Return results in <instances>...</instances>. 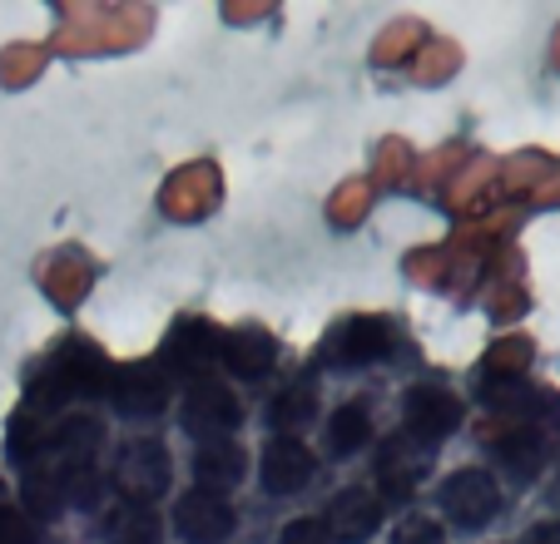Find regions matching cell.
Returning a JSON list of instances; mask_svg holds the SVG:
<instances>
[{
	"instance_id": "12",
	"label": "cell",
	"mask_w": 560,
	"mask_h": 544,
	"mask_svg": "<svg viewBox=\"0 0 560 544\" xmlns=\"http://www.w3.org/2000/svg\"><path fill=\"white\" fill-rule=\"evenodd\" d=\"M273 356H278L273 336H268L264 327H244V332L223 336V356H219V362L238 381H258V377H268V371H273Z\"/></svg>"
},
{
	"instance_id": "18",
	"label": "cell",
	"mask_w": 560,
	"mask_h": 544,
	"mask_svg": "<svg viewBox=\"0 0 560 544\" xmlns=\"http://www.w3.org/2000/svg\"><path fill=\"white\" fill-rule=\"evenodd\" d=\"M60 510H65V490H60V475H31V481H25V515H31V520H60Z\"/></svg>"
},
{
	"instance_id": "6",
	"label": "cell",
	"mask_w": 560,
	"mask_h": 544,
	"mask_svg": "<svg viewBox=\"0 0 560 544\" xmlns=\"http://www.w3.org/2000/svg\"><path fill=\"white\" fill-rule=\"evenodd\" d=\"M238 524L233 505L223 495H209V490H189L174 510V530L184 534V544H223Z\"/></svg>"
},
{
	"instance_id": "16",
	"label": "cell",
	"mask_w": 560,
	"mask_h": 544,
	"mask_svg": "<svg viewBox=\"0 0 560 544\" xmlns=\"http://www.w3.org/2000/svg\"><path fill=\"white\" fill-rule=\"evenodd\" d=\"M5 450H11L15 465H31L35 456H40L45 446H50V430H45V421H35V411H21V416L11 421V430H5Z\"/></svg>"
},
{
	"instance_id": "5",
	"label": "cell",
	"mask_w": 560,
	"mask_h": 544,
	"mask_svg": "<svg viewBox=\"0 0 560 544\" xmlns=\"http://www.w3.org/2000/svg\"><path fill=\"white\" fill-rule=\"evenodd\" d=\"M109 397H115V411L129 421H154L159 411L170 406V377L164 367H125L109 381Z\"/></svg>"
},
{
	"instance_id": "7",
	"label": "cell",
	"mask_w": 560,
	"mask_h": 544,
	"mask_svg": "<svg viewBox=\"0 0 560 544\" xmlns=\"http://www.w3.org/2000/svg\"><path fill=\"white\" fill-rule=\"evenodd\" d=\"M238 421H244V406H238V397H233L229 387H219V381H194L189 387V401H184V426H189L194 436L219 440V436H229Z\"/></svg>"
},
{
	"instance_id": "2",
	"label": "cell",
	"mask_w": 560,
	"mask_h": 544,
	"mask_svg": "<svg viewBox=\"0 0 560 544\" xmlns=\"http://www.w3.org/2000/svg\"><path fill=\"white\" fill-rule=\"evenodd\" d=\"M219 356H223V332L213 322H203V317H189V322H179V327H174V336L164 342L159 367H164V377L199 381L203 371L219 362Z\"/></svg>"
},
{
	"instance_id": "9",
	"label": "cell",
	"mask_w": 560,
	"mask_h": 544,
	"mask_svg": "<svg viewBox=\"0 0 560 544\" xmlns=\"http://www.w3.org/2000/svg\"><path fill=\"white\" fill-rule=\"evenodd\" d=\"M377 530H382V500H377V490H362V485H352V490L332 495V505H328V534L338 544H362V540H372Z\"/></svg>"
},
{
	"instance_id": "19",
	"label": "cell",
	"mask_w": 560,
	"mask_h": 544,
	"mask_svg": "<svg viewBox=\"0 0 560 544\" xmlns=\"http://www.w3.org/2000/svg\"><path fill=\"white\" fill-rule=\"evenodd\" d=\"M313 411H317L313 391L293 387V391H283V397L273 401V426L278 430H298V426H307V421H313Z\"/></svg>"
},
{
	"instance_id": "25",
	"label": "cell",
	"mask_w": 560,
	"mask_h": 544,
	"mask_svg": "<svg viewBox=\"0 0 560 544\" xmlns=\"http://www.w3.org/2000/svg\"><path fill=\"white\" fill-rule=\"evenodd\" d=\"M0 505H5V481H0Z\"/></svg>"
},
{
	"instance_id": "20",
	"label": "cell",
	"mask_w": 560,
	"mask_h": 544,
	"mask_svg": "<svg viewBox=\"0 0 560 544\" xmlns=\"http://www.w3.org/2000/svg\"><path fill=\"white\" fill-rule=\"evenodd\" d=\"M65 505H100V475L95 465H60Z\"/></svg>"
},
{
	"instance_id": "22",
	"label": "cell",
	"mask_w": 560,
	"mask_h": 544,
	"mask_svg": "<svg viewBox=\"0 0 560 544\" xmlns=\"http://www.w3.org/2000/svg\"><path fill=\"white\" fill-rule=\"evenodd\" d=\"M278 544H338V540L328 534V524L323 520H293V524H283Z\"/></svg>"
},
{
	"instance_id": "17",
	"label": "cell",
	"mask_w": 560,
	"mask_h": 544,
	"mask_svg": "<svg viewBox=\"0 0 560 544\" xmlns=\"http://www.w3.org/2000/svg\"><path fill=\"white\" fill-rule=\"evenodd\" d=\"M109 544H159V515L149 505H125L109 524Z\"/></svg>"
},
{
	"instance_id": "21",
	"label": "cell",
	"mask_w": 560,
	"mask_h": 544,
	"mask_svg": "<svg viewBox=\"0 0 560 544\" xmlns=\"http://www.w3.org/2000/svg\"><path fill=\"white\" fill-rule=\"evenodd\" d=\"M0 544H35V520L15 505H0Z\"/></svg>"
},
{
	"instance_id": "3",
	"label": "cell",
	"mask_w": 560,
	"mask_h": 544,
	"mask_svg": "<svg viewBox=\"0 0 560 544\" xmlns=\"http://www.w3.org/2000/svg\"><path fill=\"white\" fill-rule=\"evenodd\" d=\"M442 510L452 515V524H462V530H481V524L501 510V490L487 471H456V475H446V485H442Z\"/></svg>"
},
{
	"instance_id": "13",
	"label": "cell",
	"mask_w": 560,
	"mask_h": 544,
	"mask_svg": "<svg viewBox=\"0 0 560 544\" xmlns=\"http://www.w3.org/2000/svg\"><path fill=\"white\" fill-rule=\"evenodd\" d=\"M95 446H100V421L95 416H70V421H60L55 436H50V450L65 465H90Z\"/></svg>"
},
{
	"instance_id": "14",
	"label": "cell",
	"mask_w": 560,
	"mask_h": 544,
	"mask_svg": "<svg viewBox=\"0 0 560 544\" xmlns=\"http://www.w3.org/2000/svg\"><path fill=\"white\" fill-rule=\"evenodd\" d=\"M497 461L506 465L516 481H530V475L540 471V461H546V440H540L536 430H511V436L497 440Z\"/></svg>"
},
{
	"instance_id": "23",
	"label": "cell",
	"mask_w": 560,
	"mask_h": 544,
	"mask_svg": "<svg viewBox=\"0 0 560 544\" xmlns=\"http://www.w3.org/2000/svg\"><path fill=\"white\" fill-rule=\"evenodd\" d=\"M392 544H446L436 520H402V530L392 534Z\"/></svg>"
},
{
	"instance_id": "4",
	"label": "cell",
	"mask_w": 560,
	"mask_h": 544,
	"mask_svg": "<svg viewBox=\"0 0 560 544\" xmlns=\"http://www.w3.org/2000/svg\"><path fill=\"white\" fill-rule=\"evenodd\" d=\"M392 352V327L382 317H352L328 336L317 356H328V367H372Z\"/></svg>"
},
{
	"instance_id": "24",
	"label": "cell",
	"mask_w": 560,
	"mask_h": 544,
	"mask_svg": "<svg viewBox=\"0 0 560 544\" xmlns=\"http://www.w3.org/2000/svg\"><path fill=\"white\" fill-rule=\"evenodd\" d=\"M412 471H392V465H387V471H382V495H377V500H407V495H412Z\"/></svg>"
},
{
	"instance_id": "10",
	"label": "cell",
	"mask_w": 560,
	"mask_h": 544,
	"mask_svg": "<svg viewBox=\"0 0 560 544\" xmlns=\"http://www.w3.org/2000/svg\"><path fill=\"white\" fill-rule=\"evenodd\" d=\"M244 471H248V456L229 436L199 440V450H194V475H199V490H209V495H223L229 485H238Z\"/></svg>"
},
{
	"instance_id": "8",
	"label": "cell",
	"mask_w": 560,
	"mask_h": 544,
	"mask_svg": "<svg viewBox=\"0 0 560 544\" xmlns=\"http://www.w3.org/2000/svg\"><path fill=\"white\" fill-rule=\"evenodd\" d=\"M462 426V401L446 387H412L407 391V430H412L422 446H436L452 430Z\"/></svg>"
},
{
	"instance_id": "15",
	"label": "cell",
	"mask_w": 560,
	"mask_h": 544,
	"mask_svg": "<svg viewBox=\"0 0 560 544\" xmlns=\"http://www.w3.org/2000/svg\"><path fill=\"white\" fill-rule=\"evenodd\" d=\"M372 440V421L362 406H338L328 421V450L332 456H358L362 446Z\"/></svg>"
},
{
	"instance_id": "11",
	"label": "cell",
	"mask_w": 560,
	"mask_h": 544,
	"mask_svg": "<svg viewBox=\"0 0 560 544\" xmlns=\"http://www.w3.org/2000/svg\"><path fill=\"white\" fill-rule=\"evenodd\" d=\"M313 481V456L303 440H273L264 450V490L268 495H298Z\"/></svg>"
},
{
	"instance_id": "1",
	"label": "cell",
	"mask_w": 560,
	"mask_h": 544,
	"mask_svg": "<svg viewBox=\"0 0 560 544\" xmlns=\"http://www.w3.org/2000/svg\"><path fill=\"white\" fill-rule=\"evenodd\" d=\"M115 485L129 505H149L170 490V450L159 440H129L115 456Z\"/></svg>"
}]
</instances>
